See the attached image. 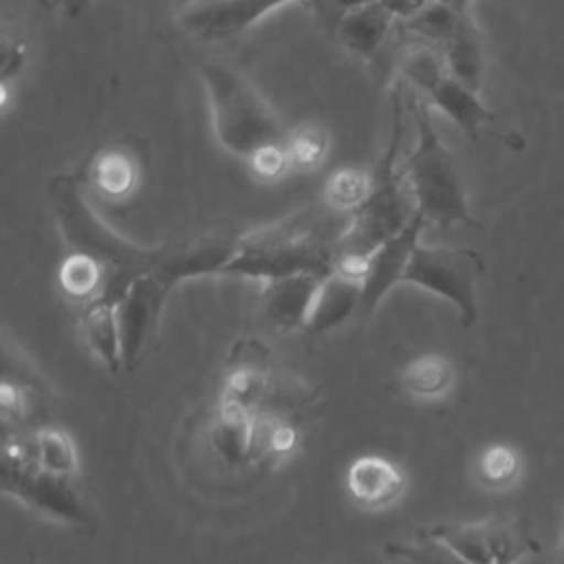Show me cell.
<instances>
[{"label":"cell","mask_w":564,"mask_h":564,"mask_svg":"<svg viewBox=\"0 0 564 564\" xmlns=\"http://www.w3.org/2000/svg\"><path fill=\"white\" fill-rule=\"evenodd\" d=\"M478 480L489 489H505L520 476V456L511 445L494 443L482 449L476 465Z\"/></svg>","instance_id":"cell-28"},{"label":"cell","mask_w":564,"mask_h":564,"mask_svg":"<svg viewBox=\"0 0 564 564\" xmlns=\"http://www.w3.org/2000/svg\"><path fill=\"white\" fill-rule=\"evenodd\" d=\"M35 443L42 471L59 478H75L79 469V458L73 438L64 430L46 423L35 430Z\"/></svg>","instance_id":"cell-26"},{"label":"cell","mask_w":564,"mask_h":564,"mask_svg":"<svg viewBox=\"0 0 564 564\" xmlns=\"http://www.w3.org/2000/svg\"><path fill=\"white\" fill-rule=\"evenodd\" d=\"M189 2H196V0H189Z\"/></svg>","instance_id":"cell-36"},{"label":"cell","mask_w":564,"mask_h":564,"mask_svg":"<svg viewBox=\"0 0 564 564\" xmlns=\"http://www.w3.org/2000/svg\"><path fill=\"white\" fill-rule=\"evenodd\" d=\"M57 282L68 297L90 302L104 293L106 273L101 264L95 262L93 258L68 251V256L62 260L57 269Z\"/></svg>","instance_id":"cell-25"},{"label":"cell","mask_w":564,"mask_h":564,"mask_svg":"<svg viewBox=\"0 0 564 564\" xmlns=\"http://www.w3.org/2000/svg\"><path fill=\"white\" fill-rule=\"evenodd\" d=\"M390 128L386 148L370 172V192L352 214V225L339 251L370 256L381 242L397 236L416 214L405 174L397 172V159L405 132V86H394L390 95Z\"/></svg>","instance_id":"cell-5"},{"label":"cell","mask_w":564,"mask_h":564,"mask_svg":"<svg viewBox=\"0 0 564 564\" xmlns=\"http://www.w3.org/2000/svg\"><path fill=\"white\" fill-rule=\"evenodd\" d=\"M361 306V282L348 280L339 273H330L328 278L322 280L308 322L306 330L322 335L328 333L337 326H341L348 317L359 313Z\"/></svg>","instance_id":"cell-19"},{"label":"cell","mask_w":564,"mask_h":564,"mask_svg":"<svg viewBox=\"0 0 564 564\" xmlns=\"http://www.w3.org/2000/svg\"><path fill=\"white\" fill-rule=\"evenodd\" d=\"M405 471L390 458L366 454L350 463L346 487L352 500L366 509L392 505L405 489Z\"/></svg>","instance_id":"cell-13"},{"label":"cell","mask_w":564,"mask_h":564,"mask_svg":"<svg viewBox=\"0 0 564 564\" xmlns=\"http://www.w3.org/2000/svg\"><path fill=\"white\" fill-rule=\"evenodd\" d=\"M350 225V214L335 212L324 203L308 205L238 236L234 256L220 275L269 282L306 273L324 280L335 269Z\"/></svg>","instance_id":"cell-1"},{"label":"cell","mask_w":564,"mask_h":564,"mask_svg":"<svg viewBox=\"0 0 564 564\" xmlns=\"http://www.w3.org/2000/svg\"><path fill=\"white\" fill-rule=\"evenodd\" d=\"M24 59H26L24 42H20L18 37H11V35H2V64H0L2 84H7L11 79V75L20 73Z\"/></svg>","instance_id":"cell-31"},{"label":"cell","mask_w":564,"mask_h":564,"mask_svg":"<svg viewBox=\"0 0 564 564\" xmlns=\"http://www.w3.org/2000/svg\"><path fill=\"white\" fill-rule=\"evenodd\" d=\"M485 533H487L494 564H518L529 551L527 535L511 520H500V518L487 520Z\"/></svg>","instance_id":"cell-29"},{"label":"cell","mask_w":564,"mask_h":564,"mask_svg":"<svg viewBox=\"0 0 564 564\" xmlns=\"http://www.w3.org/2000/svg\"><path fill=\"white\" fill-rule=\"evenodd\" d=\"M405 110L414 123L416 143L403 161V174L416 212H421L427 223H436L443 229L454 225L480 227L469 212L454 154L445 148L434 128L430 104L419 99L412 90H405Z\"/></svg>","instance_id":"cell-4"},{"label":"cell","mask_w":564,"mask_h":564,"mask_svg":"<svg viewBox=\"0 0 564 564\" xmlns=\"http://www.w3.org/2000/svg\"><path fill=\"white\" fill-rule=\"evenodd\" d=\"M436 48L441 51L447 70L458 82L480 93L485 84V48L480 31L471 18L465 15Z\"/></svg>","instance_id":"cell-18"},{"label":"cell","mask_w":564,"mask_h":564,"mask_svg":"<svg viewBox=\"0 0 564 564\" xmlns=\"http://www.w3.org/2000/svg\"><path fill=\"white\" fill-rule=\"evenodd\" d=\"M245 352L236 348L229 370L223 381L220 399L240 403L249 408L251 412H258L267 408L269 394L273 392V379L267 368V359L262 348H258L253 341L242 344Z\"/></svg>","instance_id":"cell-15"},{"label":"cell","mask_w":564,"mask_h":564,"mask_svg":"<svg viewBox=\"0 0 564 564\" xmlns=\"http://www.w3.org/2000/svg\"><path fill=\"white\" fill-rule=\"evenodd\" d=\"M119 302L108 295H97L84 304L82 311V333L88 348L112 375L123 370V350H121V328L117 315Z\"/></svg>","instance_id":"cell-17"},{"label":"cell","mask_w":564,"mask_h":564,"mask_svg":"<svg viewBox=\"0 0 564 564\" xmlns=\"http://www.w3.org/2000/svg\"><path fill=\"white\" fill-rule=\"evenodd\" d=\"M289 170L313 172L328 154V132L317 123H302L289 130L284 141Z\"/></svg>","instance_id":"cell-27"},{"label":"cell","mask_w":564,"mask_h":564,"mask_svg":"<svg viewBox=\"0 0 564 564\" xmlns=\"http://www.w3.org/2000/svg\"><path fill=\"white\" fill-rule=\"evenodd\" d=\"M198 70L209 99L214 134L229 154L247 161L256 150L286 141L289 130L245 75L212 59H205Z\"/></svg>","instance_id":"cell-6"},{"label":"cell","mask_w":564,"mask_h":564,"mask_svg":"<svg viewBox=\"0 0 564 564\" xmlns=\"http://www.w3.org/2000/svg\"><path fill=\"white\" fill-rule=\"evenodd\" d=\"M482 273L485 260L476 249L430 247L419 242L403 282L447 300L456 308L460 324L469 328L478 319L476 282Z\"/></svg>","instance_id":"cell-7"},{"label":"cell","mask_w":564,"mask_h":564,"mask_svg":"<svg viewBox=\"0 0 564 564\" xmlns=\"http://www.w3.org/2000/svg\"><path fill=\"white\" fill-rule=\"evenodd\" d=\"M238 236L231 231L207 234L187 242L170 245L165 260L137 278L117 306L121 328L123 370L132 372L159 333L161 313L172 289L200 275H220L234 256Z\"/></svg>","instance_id":"cell-3"},{"label":"cell","mask_w":564,"mask_h":564,"mask_svg":"<svg viewBox=\"0 0 564 564\" xmlns=\"http://www.w3.org/2000/svg\"><path fill=\"white\" fill-rule=\"evenodd\" d=\"M143 183V154L130 139H119L93 152L86 165L84 187L110 205H123L134 198Z\"/></svg>","instance_id":"cell-10"},{"label":"cell","mask_w":564,"mask_h":564,"mask_svg":"<svg viewBox=\"0 0 564 564\" xmlns=\"http://www.w3.org/2000/svg\"><path fill=\"white\" fill-rule=\"evenodd\" d=\"M295 0H196L189 2L181 15V26L205 42L231 40L256 22H260L273 9H280ZM319 18H324L326 0H300Z\"/></svg>","instance_id":"cell-9"},{"label":"cell","mask_w":564,"mask_h":564,"mask_svg":"<svg viewBox=\"0 0 564 564\" xmlns=\"http://www.w3.org/2000/svg\"><path fill=\"white\" fill-rule=\"evenodd\" d=\"M555 562L564 564V522H562V538H560V546H557V553H555Z\"/></svg>","instance_id":"cell-34"},{"label":"cell","mask_w":564,"mask_h":564,"mask_svg":"<svg viewBox=\"0 0 564 564\" xmlns=\"http://www.w3.org/2000/svg\"><path fill=\"white\" fill-rule=\"evenodd\" d=\"M322 278L317 275H289L264 282L262 308L267 319L280 330L306 328Z\"/></svg>","instance_id":"cell-14"},{"label":"cell","mask_w":564,"mask_h":564,"mask_svg":"<svg viewBox=\"0 0 564 564\" xmlns=\"http://www.w3.org/2000/svg\"><path fill=\"white\" fill-rule=\"evenodd\" d=\"M425 225H427L425 216L416 212L414 218L397 236L388 238L370 253L368 271L361 284V306H359L361 317H370L375 308L381 304V300L390 293V289L403 282L405 269L412 260V253L419 245V238Z\"/></svg>","instance_id":"cell-12"},{"label":"cell","mask_w":564,"mask_h":564,"mask_svg":"<svg viewBox=\"0 0 564 564\" xmlns=\"http://www.w3.org/2000/svg\"><path fill=\"white\" fill-rule=\"evenodd\" d=\"M456 379L454 364L445 355L427 352L412 359L401 372V386L405 392L419 399H436L452 390Z\"/></svg>","instance_id":"cell-22"},{"label":"cell","mask_w":564,"mask_h":564,"mask_svg":"<svg viewBox=\"0 0 564 564\" xmlns=\"http://www.w3.org/2000/svg\"><path fill=\"white\" fill-rule=\"evenodd\" d=\"M2 489L53 520L82 529L90 527V513L77 494L73 478H59L35 467L31 471L2 476Z\"/></svg>","instance_id":"cell-11"},{"label":"cell","mask_w":564,"mask_h":564,"mask_svg":"<svg viewBox=\"0 0 564 564\" xmlns=\"http://www.w3.org/2000/svg\"><path fill=\"white\" fill-rule=\"evenodd\" d=\"M370 192V172L355 165H341L328 174L322 203L341 214H355Z\"/></svg>","instance_id":"cell-24"},{"label":"cell","mask_w":564,"mask_h":564,"mask_svg":"<svg viewBox=\"0 0 564 564\" xmlns=\"http://www.w3.org/2000/svg\"><path fill=\"white\" fill-rule=\"evenodd\" d=\"M253 414L256 412L240 403L218 399L212 421V445L225 463H247V445Z\"/></svg>","instance_id":"cell-21"},{"label":"cell","mask_w":564,"mask_h":564,"mask_svg":"<svg viewBox=\"0 0 564 564\" xmlns=\"http://www.w3.org/2000/svg\"><path fill=\"white\" fill-rule=\"evenodd\" d=\"M425 531L467 564H494L485 522H443Z\"/></svg>","instance_id":"cell-23"},{"label":"cell","mask_w":564,"mask_h":564,"mask_svg":"<svg viewBox=\"0 0 564 564\" xmlns=\"http://www.w3.org/2000/svg\"><path fill=\"white\" fill-rule=\"evenodd\" d=\"M46 11H55V9H59V0H37Z\"/></svg>","instance_id":"cell-35"},{"label":"cell","mask_w":564,"mask_h":564,"mask_svg":"<svg viewBox=\"0 0 564 564\" xmlns=\"http://www.w3.org/2000/svg\"><path fill=\"white\" fill-rule=\"evenodd\" d=\"M300 432L297 427L282 419L280 412L262 408L253 414L249 445H247V463L251 465H269L282 460L297 445Z\"/></svg>","instance_id":"cell-20"},{"label":"cell","mask_w":564,"mask_h":564,"mask_svg":"<svg viewBox=\"0 0 564 564\" xmlns=\"http://www.w3.org/2000/svg\"><path fill=\"white\" fill-rule=\"evenodd\" d=\"M46 198L66 249L101 264L106 273V289L101 295L121 302L130 284L154 271L170 251V245L145 247L117 234L93 209L84 181L77 174L51 176Z\"/></svg>","instance_id":"cell-2"},{"label":"cell","mask_w":564,"mask_h":564,"mask_svg":"<svg viewBox=\"0 0 564 564\" xmlns=\"http://www.w3.org/2000/svg\"><path fill=\"white\" fill-rule=\"evenodd\" d=\"M445 4L454 11H460V13H467V7H469V0H386V4L392 9V13L399 18V20H405L414 13H419L423 7L427 4Z\"/></svg>","instance_id":"cell-32"},{"label":"cell","mask_w":564,"mask_h":564,"mask_svg":"<svg viewBox=\"0 0 564 564\" xmlns=\"http://www.w3.org/2000/svg\"><path fill=\"white\" fill-rule=\"evenodd\" d=\"M394 20H399L386 0H370L357 9L346 11L335 29L341 44L357 57L370 62L386 42Z\"/></svg>","instance_id":"cell-16"},{"label":"cell","mask_w":564,"mask_h":564,"mask_svg":"<svg viewBox=\"0 0 564 564\" xmlns=\"http://www.w3.org/2000/svg\"><path fill=\"white\" fill-rule=\"evenodd\" d=\"M399 68L401 75L416 84L430 97V101L469 139H478L480 128L494 121V112L480 101V93L471 90L447 70L436 46L416 40L403 48Z\"/></svg>","instance_id":"cell-8"},{"label":"cell","mask_w":564,"mask_h":564,"mask_svg":"<svg viewBox=\"0 0 564 564\" xmlns=\"http://www.w3.org/2000/svg\"><path fill=\"white\" fill-rule=\"evenodd\" d=\"M90 0H59V9L68 18H79L88 9Z\"/></svg>","instance_id":"cell-33"},{"label":"cell","mask_w":564,"mask_h":564,"mask_svg":"<svg viewBox=\"0 0 564 564\" xmlns=\"http://www.w3.org/2000/svg\"><path fill=\"white\" fill-rule=\"evenodd\" d=\"M249 172L260 181H278L284 172H289V159L284 143H271L256 150L247 161Z\"/></svg>","instance_id":"cell-30"}]
</instances>
